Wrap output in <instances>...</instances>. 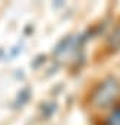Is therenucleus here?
Segmentation results:
<instances>
[{
    "label": "nucleus",
    "instance_id": "nucleus-1",
    "mask_svg": "<svg viewBox=\"0 0 120 125\" xmlns=\"http://www.w3.org/2000/svg\"><path fill=\"white\" fill-rule=\"evenodd\" d=\"M116 93H117V85H116V83H107L105 85L101 87V91H100V94L97 96L98 103H100V104H105V103L111 102V100L114 99Z\"/></svg>",
    "mask_w": 120,
    "mask_h": 125
},
{
    "label": "nucleus",
    "instance_id": "nucleus-2",
    "mask_svg": "<svg viewBox=\"0 0 120 125\" xmlns=\"http://www.w3.org/2000/svg\"><path fill=\"white\" fill-rule=\"evenodd\" d=\"M110 125H120V109L114 110L110 116Z\"/></svg>",
    "mask_w": 120,
    "mask_h": 125
}]
</instances>
